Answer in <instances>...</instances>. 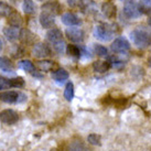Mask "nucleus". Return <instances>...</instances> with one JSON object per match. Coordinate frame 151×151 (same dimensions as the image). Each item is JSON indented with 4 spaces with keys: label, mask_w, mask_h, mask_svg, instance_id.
<instances>
[{
    "label": "nucleus",
    "mask_w": 151,
    "mask_h": 151,
    "mask_svg": "<svg viewBox=\"0 0 151 151\" xmlns=\"http://www.w3.org/2000/svg\"><path fill=\"white\" fill-rule=\"evenodd\" d=\"M130 38L134 45H137L140 49H146L151 44V31L143 27H139L130 33Z\"/></svg>",
    "instance_id": "nucleus-1"
},
{
    "label": "nucleus",
    "mask_w": 151,
    "mask_h": 151,
    "mask_svg": "<svg viewBox=\"0 0 151 151\" xmlns=\"http://www.w3.org/2000/svg\"><path fill=\"white\" fill-rule=\"evenodd\" d=\"M25 95L22 93L14 92V91H10V92H2L0 93V101H4V103H9V104H13V103H21L25 101Z\"/></svg>",
    "instance_id": "nucleus-2"
},
{
    "label": "nucleus",
    "mask_w": 151,
    "mask_h": 151,
    "mask_svg": "<svg viewBox=\"0 0 151 151\" xmlns=\"http://www.w3.org/2000/svg\"><path fill=\"white\" fill-rule=\"evenodd\" d=\"M18 114L12 109H4L0 113V122L7 124V125H13L18 122Z\"/></svg>",
    "instance_id": "nucleus-3"
},
{
    "label": "nucleus",
    "mask_w": 151,
    "mask_h": 151,
    "mask_svg": "<svg viewBox=\"0 0 151 151\" xmlns=\"http://www.w3.org/2000/svg\"><path fill=\"white\" fill-rule=\"evenodd\" d=\"M124 13L127 18H130V19H134V18L140 17V11H139V7L138 4L134 2V1H128L125 7H124Z\"/></svg>",
    "instance_id": "nucleus-4"
},
{
    "label": "nucleus",
    "mask_w": 151,
    "mask_h": 151,
    "mask_svg": "<svg viewBox=\"0 0 151 151\" xmlns=\"http://www.w3.org/2000/svg\"><path fill=\"white\" fill-rule=\"evenodd\" d=\"M32 53L35 58L39 59H44L46 56H50L51 55V50L50 47L46 45L45 43H37L34 44V47L32 50Z\"/></svg>",
    "instance_id": "nucleus-5"
},
{
    "label": "nucleus",
    "mask_w": 151,
    "mask_h": 151,
    "mask_svg": "<svg viewBox=\"0 0 151 151\" xmlns=\"http://www.w3.org/2000/svg\"><path fill=\"white\" fill-rule=\"evenodd\" d=\"M65 34L72 42H83L85 37L84 31L81 29H76V28H67Z\"/></svg>",
    "instance_id": "nucleus-6"
},
{
    "label": "nucleus",
    "mask_w": 151,
    "mask_h": 151,
    "mask_svg": "<svg viewBox=\"0 0 151 151\" xmlns=\"http://www.w3.org/2000/svg\"><path fill=\"white\" fill-rule=\"evenodd\" d=\"M111 35H113V32L110 31L109 28H107L105 25H97L95 28V37L98 40L108 41L111 39Z\"/></svg>",
    "instance_id": "nucleus-7"
},
{
    "label": "nucleus",
    "mask_w": 151,
    "mask_h": 151,
    "mask_svg": "<svg viewBox=\"0 0 151 151\" xmlns=\"http://www.w3.org/2000/svg\"><path fill=\"white\" fill-rule=\"evenodd\" d=\"M41 9L43 10V12H47L52 16H55V14H59L61 12L62 6L56 1H49V2L43 4L41 6Z\"/></svg>",
    "instance_id": "nucleus-8"
},
{
    "label": "nucleus",
    "mask_w": 151,
    "mask_h": 151,
    "mask_svg": "<svg viewBox=\"0 0 151 151\" xmlns=\"http://www.w3.org/2000/svg\"><path fill=\"white\" fill-rule=\"evenodd\" d=\"M129 42L125 38H117L111 44V50L114 52H125L129 50Z\"/></svg>",
    "instance_id": "nucleus-9"
},
{
    "label": "nucleus",
    "mask_w": 151,
    "mask_h": 151,
    "mask_svg": "<svg viewBox=\"0 0 151 151\" xmlns=\"http://www.w3.org/2000/svg\"><path fill=\"white\" fill-rule=\"evenodd\" d=\"M62 22H63L64 24L68 25V27L82 24V21H81L80 18L77 17L76 14H74V13H71V12L64 13L63 16H62Z\"/></svg>",
    "instance_id": "nucleus-10"
},
{
    "label": "nucleus",
    "mask_w": 151,
    "mask_h": 151,
    "mask_svg": "<svg viewBox=\"0 0 151 151\" xmlns=\"http://www.w3.org/2000/svg\"><path fill=\"white\" fill-rule=\"evenodd\" d=\"M19 39H20V41L23 44H25V45H31L35 41V35L30 30L22 29L20 31V37H19Z\"/></svg>",
    "instance_id": "nucleus-11"
},
{
    "label": "nucleus",
    "mask_w": 151,
    "mask_h": 151,
    "mask_svg": "<svg viewBox=\"0 0 151 151\" xmlns=\"http://www.w3.org/2000/svg\"><path fill=\"white\" fill-rule=\"evenodd\" d=\"M101 12L105 17L111 19L116 16V12H117V8L116 6L113 4V2H105L101 6Z\"/></svg>",
    "instance_id": "nucleus-12"
},
{
    "label": "nucleus",
    "mask_w": 151,
    "mask_h": 151,
    "mask_svg": "<svg viewBox=\"0 0 151 151\" xmlns=\"http://www.w3.org/2000/svg\"><path fill=\"white\" fill-rule=\"evenodd\" d=\"M4 34L9 41H16L20 37V30L16 27H7L4 29Z\"/></svg>",
    "instance_id": "nucleus-13"
},
{
    "label": "nucleus",
    "mask_w": 151,
    "mask_h": 151,
    "mask_svg": "<svg viewBox=\"0 0 151 151\" xmlns=\"http://www.w3.org/2000/svg\"><path fill=\"white\" fill-rule=\"evenodd\" d=\"M40 23H41L43 28H52L55 23L54 16L42 11V13L40 14Z\"/></svg>",
    "instance_id": "nucleus-14"
},
{
    "label": "nucleus",
    "mask_w": 151,
    "mask_h": 151,
    "mask_svg": "<svg viewBox=\"0 0 151 151\" xmlns=\"http://www.w3.org/2000/svg\"><path fill=\"white\" fill-rule=\"evenodd\" d=\"M8 22H9V24L11 25V27H16V28H19V27L22 24L23 20H22L21 14L18 12V11H16V10H13L12 12L9 14Z\"/></svg>",
    "instance_id": "nucleus-15"
},
{
    "label": "nucleus",
    "mask_w": 151,
    "mask_h": 151,
    "mask_svg": "<svg viewBox=\"0 0 151 151\" xmlns=\"http://www.w3.org/2000/svg\"><path fill=\"white\" fill-rule=\"evenodd\" d=\"M46 39L52 43L59 42L61 40H63V34L59 29H51L46 33Z\"/></svg>",
    "instance_id": "nucleus-16"
},
{
    "label": "nucleus",
    "mask_w": 151,
    "mask_h": 151,
    "mask_svg": "<svg viewBox=\"0 0 151 151\" xmlns=\"http://www.w3.org/2000/svg\"><path fill=\"white\" fill-rule=\"evenodd\" d=\"M0 70L6 73H13V63L6 56L0 58Z\"/></svg>",
    "instance_id": "nucleus-17"
},
{
    "label": "nucleus",
    "mask_w": 151,
    "mask_h": 151,
    "mask_svg": "<svg viewBox=\"0 0 151 151\" xmlns=\"http://www.w3.org/2000/svg\"><path fill=\"white\" fill-rule=\"evenodd\" d=\"M52 76L56 82H64L68 78V73L64 68H58L56 71L53 72Z\"/></svg>",
    "instance_id": "nucleus-18"
},
{
    "label": "nucleus",
    "mask_w": 151,
    "mask_h": 151,
    "mask_svg": "<svg viewBox=\"0 0 151 151\" xmlns=\"http://www.w3.org/2000/svg\"><path fill=\"white\" fill-rule=\"evenodd\" d=\"M94 71L97 73H105L106 71H108V68L110 67V63L109 62H104V61H97L93 64Z\"/></svg>",
    "instance_id": "nucleus-19"
},
{
    "label": "nucleus",
    "mask_w": 151,
    "mask_h": 151,
    "mask_svg": "<svg viewBox=\"0 0 151 151\" xmlns=\"http://www.w3.org/2000/svg\"><path fill=\"white\" fill-rule=\"evenodd\" d=\"M67 151H92L89 148H87L82 141H73L68 146Z\"/></svg>",
    "instance_id": "nucleus-20"
},
{
    "label": "nucleus",
    "mask_w": 151,
    "mask_h": 151,
    "mask_svg": "<svg viewBox=\"0 0 151 151\" xmlns=\"http://www.w3.org/2000/svg\"><path fill=\"white\" fill-rule=\"evenodd\" d=\"M53 66H54V62H52V61L44 60V61H39V62H37V67L42 72L51 71L53 68Z\"/></svg>",
    "instance_id": "nucleus-21"
},
{
    "label": "nucleus",
    "mask_w": 151,
    "mask_h": 151,
    "mask_svg": "<svg viewBox=\"0 0 151 151\" xmlns=\"http://www.w3.org/2000/svg\"><path fill=\"white\" fill-rule=\"evenodd\" d=\"M22 9L27 14H32L35 12V4L32 0H24L22 4Z\"/></svg>",
    "instance_id": "nucleus-22"
},
{
    "label": "nucleus",
    "mask_w": 151,
    "mask_h": 151,
    "mask_svg": "<svg viewBox=\"0 0 151 151\" xmlns=\"http://www.w3.org/2000/svg\"><path fill=\"white\" fill-rule=\"evenodd\" d=\"M19 67L27 72H30V73H33L34 70H35L34 64L31 61H29V60H23L21 62H19Z\"/></svg>",
    "instance_id": "nucleus-23"
},
{
    "label": "nucleus",
    "mask_w": 151,
    "mask_h": 151,
    "mask_svg": "<svg viewBox=\"0 0 151 151\" xmlns=\"http://www.w3.org/2000/svg\"><path fill=\"white\" fill-rule=\"evenodd\" d=\"M138 7L140 13H151V0H142Z\"/></svg>",
    "instance_id": "nucleus-24"
},
{
    "label": "nucleus",
    "mask_w": 151,
    "mask_h": 151,
    "mask_svg": "<svg viewBox=\"0 0 151 151\" xmlns=\"http://www.w3.org/2000/svg\"><path fill=\"white\" fill-rule=\"evenodd\" d=\"M64 97L66 98V101H71L74 97V85L72 83H67L64 91Z\"/></svg>",
    "instance_id": "nucleus-25"
},
{
    "label": "nucleus",
    "mask_w": 151,
    "mask_h": 151,
    "mask_svg": "<svg viewBox=\"0 0 151 151\" xmlns=\"http://www.w3.org/2000/svg\"><path fill=\"white\" fill-rule=\"evenodd\" d=\"M14 9H12L9 4H4V2H1L0 4V16H4V17H9V14L12 12Z\"/></svg>",
    "instance_id": "nucleus-26"
},
{
    "label": "nucleus",
    "mask_w": 151,
    "mask_h": 151,
    "mask_svg": "<svg viewBox=\"0 0 151 151\" xmlns=\"http://www.w3.org/2000/svg\"><path fill=\"white\" fill-rule=\"evenodd\" d=\"M23 85H24V81L22 77H16V78H10L9 80V86L10 87L20 88L23 87Z\"/></svg>",
    "instance_id": "nucleus-27"
},
{
    "label": "nucleus",
    "mask_w": 151,
    "mask_h": 151,
    "mask_svg": "<svg viewBox=\"0 0 151 151\" xmlns=\"http://www.w3.org/2000/svg\"><path fill=\"white\" fill-rule=\"evenodd\" d=\"M67 53L71 55V56H74V58H81V50L80 46L77 45H68L67 46Z\"/></svg>",
    "instance_id": "nucleus-28"
},
{
    "label": "nucleus",
    "mask_w": 151,
    "mask_h": 151,
    "mask_svg": "<svg viewBox=\"0 0 151 151\" xmlns=\"http://www.w3.org/2000/svg\"><path fill=\"white\" fill-rule=\"evenodd\" d=\"M101 136H98L96 134H91L89 136L87 137V140L88 142L91 143V145H95V146H101Z\"/></svg>",
    "instance_id": "nucleus-29"
},
{
    "label": "nucleus",
    "mask_w": 151,
    "mask_h": 151,
    "mask_svg": "<svg viewBox=\"0 0 151 151\" xmlns=\"http://www.w3.org/2000/svg\"><path fill=\"white\" fill-rule=\"evenodd\" d=\"M22 55H24V49L20 45L14 46V47H13V50H12V56L13 58L18 59V58H21Z\"/></svg>",
    "instance_id": "nucleus-30"
},
{
    "label": "nucleus",
    "mask_w": 151,
    "mask_h": 151,
    "mask_svg": "<svg viewBox=\"0 0 151 151\" xmlns=\"http://www.w3.org/2000/svg\"><path fill=\"white\" fill-rule=\"evenodd\" d=\"M65 42H64L63 40H61L59 42H55L54 43V50L56 51V53H59V54H63L64 50H65Z\"/></svg>",
    "instance_id": "nucleus-31"
},
{
    "label": "nucleus",
    "mask_w": 151,
    "mask_h": 151,
    "mask_svg": "<svg viewBox=\"0 0 151 151\" xmlns=\"http://www.w3.org/2000/svg\"><path fill=\"white\" fill-rule=\"evenodd\" d=\"M95 52L99 56H107V54H108V51H107V49H106L105 46L99 45V44L95 45Z\"/></svg>",
    "instance_id": "nucleus-32"
},
{
    "label": "nucleus",
    "mask_w": 151,
    "mask_h": 151,
    "mask_svg": "<svg viewBox=\"0 0 151 151\" xmlns=\"http://www.w3.org/2000/svg\"><path fill=\"white\" fill-rule=\"evenodd\" d=\"M8 87H10L9 86V80L0 76V89H6Z\"/></svg>",
    "instance_id": "nucleus-33"
},
{
    "label": "nucleus",
    "mask_w": 151,
    "mask_h": 151,
    "mask_svg": "<svg viewBox=\"0 0 151 151\" xmlns=\"http://www.w3.org/2000/svg\"><path fill=\"white\" fill-rule=\"evenodd\" d=\"M67 4L74 8V7H77L82 4V0H67Z\"/></svg>",
    "instance_id": "nucleus-34"
},
{
    "label": "nucleus",
    "mask_w": 151,
    "mask_h": 151,
    "mask_svg": "<svg viewBox=\"0 0 151 151\" xmlns=\"http://www.w3.org/2000/svg\"><path fill=\"white\" fill-rule=\"evenodd\" d=\"M1 50H2V41L0 40V52H1Z\"/></svg>",
    "instance_id": "nucleus-35"
},
{
    "label": "nucleus",
    "mask_w": 151,
    "mask_h": 151,
    "mask_svg": "<svg viewBox=\"0 0 151 151\" xmlns=\"http://www.w3.org/2000/svg\"><path fill=\"white\" fill-rule=\"evenodd\" d=\"M148 24L151 27V18H149V19H148Z\"/></svg>",
    "instance_id": "nucleus-36"
},
{
    "label": "nucleus",
    "mask_w": 151,
    "mask_h": 151,
    "mask_svg": "<svg viewBox=\"0 0 151 151\" xmlns=\"http://www.w3.org/2000/svg\"><path fill=\"white\" fill-rule=\"evenodd\" d=\"M120 1H126V2H128V1H131V0H120Z\"/></svg>",
    "instance_id": "nucleus-37"
},
{
    "label": "nucleus",
    "mask_w": 151,
    "mask_h": 151,
    "mask_svg": "<svg viewBox=\"0 0 151 151\" xmlns=\"http://www.w3.org/2000/svg\"><path fill=\"white\" fill-rule=\"evenodd\" d=\"M149 65H150V66H151V59L149 60Z\"/></svg>",
    "instance_id": "nucleus-38"
},
{
    "label": "nucleus",
    "mask_w": 151,
    "mask_h": 151,
    "mask_svg": "<svg viewBox=\"0 0 151 151\" xmlns=\"http://www.w3.org/2000/svg\"><path fill=\"white\" fill-rule=\"evenodd\" d=\"M11 1H12V2H17L18 0H11Z\"/></svg>",
    "instance_id": "nucleus-39"
}]
</instances>
